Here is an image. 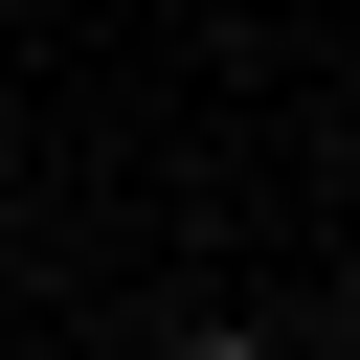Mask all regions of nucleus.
Segmentation results:
<instances>
[{"label": "nucleus", "mask_w": 360, "mask_h": 360, "mask_svg": "<svg viewBox=\"0 0 360 360\" xmlns=\"http://www.w3.org/2000/svg\"><path fill=\"white\" fill-rule=\"evenodd\" d=\"M180 360H270V338H248V315H202V338H180Z\"/></svg>", "instance_id": "1"}]
</instances>
